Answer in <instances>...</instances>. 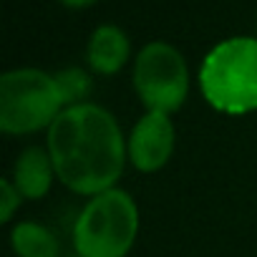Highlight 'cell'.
Here are the masks:
<instances>
[{
  "label": "cell",
  "instance_id": "cell-1",
  "mask_svg": "<svg viewBox=\"0 0 257 257\" xmlns=\"http://www.w3.org/2000/svg\"><path fill=\"white\" fill-rule=\"evenodd\" d=\"M46 149L56 177L71 192L88 197L113 189L128 154L116 118L88 101L61 111L48 128Z\"/></svg>",
  "mask_w": 257,
  "mask_h": 257
},
{
  "label": "cell",
  "instance_id": "cell-2",
  "mask_svg": "<svg viewBox=\"0 0 257 257\" xmlns=\"http://www.w3.org/2000/svg\"><path fill=\"white\" fill-rule=\"evenodd\" d=\"M199 88L207 103L227 116L257 111V38H227L202 61Z\"/></svg>",
  "mask_w": 257,
  "mask_h": 257
},
{
  "label": "cell",
  "instance_id": "cell-3",
  "mask_svg": "<svg viewBox=\"0 0 257 257\" xmlns=\"http://www.w3.org/2000/svg\"><path fill=\"white\" fill-rule=\"evenodd\" d=\"M139 232V207L123 189H108L88 199L73 224L78 257H126Z\"/></svg>",
  "mask_w": 257,
  "mask_h": 257
},
{
  "label": "cell",
  "instance_id": "cell-4",
  "mask_svg": "<svg viewBox=\"0 0 257 257\" xmlns=\"http://www.w3.org/2000/svg\"><path fill=\"white\" fill-rule=\"evenodd\" d=\"M63 111L56 76L38 68H16L0 78V128L6 134H33L51 128Z\"/></svg>",
  "mask_w": 257,
  "mask_h": 257
},
{
  "label": "cell",
  "instance_id": "cell-5",
  "mask_svg": "<svg viewBox=\"0 0 257 257\" xmlns=\"http://www.w3.org/2000/svg\"><path fill=\"white\" fill-rule=\"evenodd\" d=\"M134 88L147 111L174 113L189 93L184 56L164 41L147 43L134 61Z\"/></svg>",
  "mask_w": 257,
  "mask_h": 257
},
{
  "label": "cell",
  "instance_id": "cell-6",
  "mask_svg": "<svg viewBox=\"0 0 257 257\" xmlns=\"http://www.w3.org/2000/svg\"><path fill=\"white\" fill-rule=\"evenodd\" d=\"M174 142H177V132L169 113L147 111L134 123L132 137L126 142V152L139 172L152 174L167 167V162L174 154Z\"/></svg>",
  "mask_w": 257,
  "mask_h": 257
},
{
  "label": "cell",
  "instance_id": "cell-7",
  "mask_svg": "<svg viewBox=\"0 0 257 257\" xmlns=\"http://www.w3.org/2000/svg\"><path fill=\"white\" fill-rule=\"evenodd\" d=\"M13 184L23 194V199H41L48 194L53 179H56V167L46 147H28L18 154L13 164Z\"/></svg>",
  "mask_w": 257,
  "mask_h": 257
},
{
  "label": "cell",
  "instance_id": "cell-8",
  "mask_svg": "<svg viewBox=\"0 0 257 257\" xmlns=\"http://www.w3.org/2000/svg\"><path fill=\"white\" fill-rule=\"evenodd\" d=\"M128 53H132V46H128V38L121 28L116 26H98L88 41V66L101 73V76H113L123 68V63L128 61Z\"/></svg>",
  "mask_w": 257,
  "mask_h": 257
},
{
  "label": "cell",
  "instance_id": "cell-9",
  "mask_svg": "<svg viewBox=\"0 0 257 257\" xmlns=\"http://www.w3.org/2000/svg\"><path fill=\"white\" fill-rule=\"evenodd\" d=\"M11 244L18 257H58L56 234L36 222H18L11 232Z\"/></svg>",
  "mask_w": 257,
  "mask_h": 257
},
{
  "label": "cell",
  "instance_id": "cell-10",
  "mask_svg": "<svg viewBox=\"0 0 257 257\" xmlns=\"http://www.w3.org/2000/svg\"><path fill=\"white\" fill-rule=\"evenodd\" d=\"M56 83H58V91H61V98H63L66 108L86 103L83 98L91 93V78L81 68H66V71L56 73Z\"/></svg>",
  "mask_w": 257,
  "mask_h": 257
},
{
  "label": "cell",
  "instance_id": "cell-11",
  "mask_svg": "<svg viewBox=\"0 0 257 257\" xmlns=\"http://www.w3.org/2000/svg\"><path fill=\"white\" fill-rule=\"evenodd\" d=\"M21 202H23V194L18 192L11 177L0 182V222H11Z\"/></svg>",
  "mask_w": 257,
  "mask_h": 257
},
{
  "label": "cell",
  "instance_id": "cell-12",
  "mask_svg": "<svg viewBox=\"0 0 257 257\" xmlns=\"http://www.w3.org/2000/svg\"><path fill=\"white\" fill-rule=\"evenodd\" d=\"M61 3H63L66 8H86V6L96 3V0H61Z\"/></svg>",
  "mask_w": 257,
  "mask_h": 257
}]
</instances>
